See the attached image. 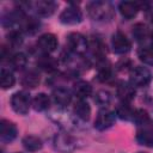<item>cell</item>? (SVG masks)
I'll return each mask as SVG.
<instances>
[{
  "label": "cell",
  "instance_id": "cell-1",
  "mask_svg": "<svg viewBox=\"0 0 153 153\" xmlns=\"http://www.w3.org/2000/svg\"><path fill=\"white\" fill-rule=\"evenodd\" d=\"M32 104L30 94L25 91H18L11 97V106L14 112L19 115H26L29 112L30 105Z\"/></svg>",
  "mask_w": 153,
  "mask_h": 153
},
{
  "label": "cell",
  "instance_id": "cell-2",
  "mask_svg": "<svg viewBox=\"0 0 153 153\" xmlns=\"http://www.w3.org/2000/svg\"><path fill=\"white\" fill-rule=\"evenodd\" d=\"M129 80L133 86L137 87H143L147 86L151 80H152V73L148 68L142 67V66H136L134 67L130 73H129Z\"/></svg>",
  "mask_w": 153,
  "mask_h": 153
},
{
  "label": "cell",
  "instance_id": "cell-3",
  "mask_svg": "<svg viewBox=\"0 0 153 153\" xmlns=\"http://www.w3.org/2000/svg\"><path fill=\"white\" fill-rule=\"evenodd\" d=\"M68 49L74 54H84L88 48V42L85 36L79 32H71L66 38Z\"/></svg>",
  "mask_w": 153,
  "mask_h": 153
},
{
  "label": "cell",
  "instance_id": "cell-4",
  "mask_svg": "<svg viewBox=\"0 0 153 153\" xmlns=\"http://www.w3.org/2000/svg\"><path fill=\"white\" fill-rule=\"evenodd\" d=\"M87 12L94 20H105L111 17V7L109 4L103 1H93L88 4Z\"/></svg>",
  "mask_w": 153,
  "mask_h": 153
},
{
  "label": "cell",
  "instance_id": "cell-5",
  "mask_svg": "<svg viewBox=\"0 0 153 153\" xmlns=\"http://www.w3.org/2000/svg\"><path fill=\"white\" fill-rule=\"evenodd\" d=\"M111 47L114 53L123 55L130 50L131 43L122 31H116L111 37Z\"/></svg>",
  "mask_w": 153,
  "mask_h": 153
},
{
  "label": "cell",
  "instance_id": "cell-6",
  "mask_svg": "<svg viewBox=\"0 0 153 153\" xmlns=\"http://www.w3.org/2000/svg\"><path fill=\"white\" fill-rule=\"evenodd\" d=\"M60 22L66 25H75L82 20V13L76 6L66 7L60 14Z\"/></svg>",
  "mask_w": 153,
  "mask_h": 153
},
{
  "label": "cell",
  "instance_id": "cell-7",
  "mask_svg": "<svg viewBox=\"0 0 153 153\" xmlns=\"http://www.w3.org/2000/svg\"><path fill=\"white\" fill-rule=\"evenodd\" d=\"M116 112L109 110H100L94 120V128L97 130H106L115 123Z\"/></svg>",
  "mask_w": 153,
  "mask_h": 153
},
{
  "label": "cell",
  "instance_id": "cell-8",
  "mask_svg": "<svg viewBox=\"0 0 153 153\" xmlns=\"http://www.w3.org/2000/svg\"><path fill=\"white\" fill-rule=\"evenodd\" d=\"M57 44H59V41L54 33H43L38 37V39L36 42L37 48L39 50L44 51L45 54L55 51L57 48Z\"/></svg>",
  "mask_w": 153,
  "mask_h": 153
},
{
  "label": "cell",
  "instance_id": "cell-9",
  "mask_svg": "<svg viewBox=\"0 0 153 153\" xmlns=\"http://www.w3.org/2000/svg\"><path fill=\"white\" fill-rule=\"evenodd\" d=\"M136 141L147 147H153V123L142 126L136 131Z\"/></svg>",
  "mask_w": 153,
  "mask_h": 153
},
{
  "label": "cell",
  "instance_id": "cell-10",
  "mask_svg": "<svg viewBox=\"0 0 153 153\" xmlns=\"http://www.w3.org/2000/svg\"><path fill=\"white\" fill-rule=\"evenodd\" d=\"M116 94L117 97L122 100V103H129L135 98V88L130 82H124L121 81L117 84L116 87Z\"/></svg>",
  "mask_w": 153,
  "mask_h": 153
},
{
  "label": "cell",
  "instance_id": "cell-11",
  "mask_svg": "<svg viewBox=\"0 0 153 153\" xmlns=\"http://www.w3.org/2000/svg\"><path fill=\"white\" fill-rule=\"evenodd\" d=\"M18 134V129L17 126L8 121V120H1L0 123V135H1V140L6 141V142H11L16 139Z\"/></svg>",
  "mask_w": 153,
  "mask_h": 153
},
{
  "label": "cell",
  "instance_id": "cell-12",
  "mask_svg": "<svg viewBox=\"0 0 153 153\" xmlns=\"http://www.w3.org/2000/svg\"><path fill=\"white\" fill-rule=\"evenodd\" d=\"M54 145H55L56 149L68 152L75 147V141L72 136H69L67 134H59L54 139Z\"/></svg>",
  "mask_w": 153,
  "mask_h": 153
},
{
  "label": "cell",
  "instance_id": "cell-13",
  "mask_svg": "<svg viewBox=\"0 0 153 153\" xmlns=\"http://www.w3.org/2000/svg\"><path fill=\"white\" fill-rule=\"evenodd\" d=\"M118 10H120V13L122 14L123 18L133 19L140 10V4L134 2V1H122L118 6Z\"/></svg>",
  "mask_w": 153,
  "mask_h": 153
},
{
  "label": "cell",
  "instance_id": "cell-14",
  "mask_svg": "<svg viewBox=\"0 0 153 153\" xmlns=\"http://www.w3.org/2000/svg\"><path fill=\"white\" fill-rule=\"evenodd\" d=\"M53 99L60 106H67L72 100V93L66 87H56L53 91Z\"/></svg>",
  "mask_w": 153,
  "mask_h": 153
},
{
  "label": "cell",
  "instance_id": "cell-15",
  "mask_svg": "<svg viewBox=\"0 0 153 153\" xmlns=\"http://www.w3.org/2000/svg\"><path fill=\"white\" fill-rule=\"evenodd\" d=\"M73 92L78 98L84 99L92 94V86L86 80H78L73 85Z\"/></svg>",
  "mask_w": 153,
  "mask_h": 153
},
{
  "label": "cell",
  "instance_id": "cell-16",
  "mask_svg": "<svg viewBox=\"0 0 153 153\" xmlns=\"http://www.w3.org/2000/svg\"><path fill=\"white\" fill-rule=\"evenodd\" d=\"M56 7H57V5L54 1H44L43 0V1L35 2V10H36L37 14L41 17H50L55 12Z\"/></svg>",
  "mask_w": 153,
  "mask_h": 153
},
{
  "label": "cell",
  "instance_id": "cell-17",
  "mask_svg": "<svg viewBox=\"0 0 153 153\" xmlns=\"http://www.w3.org/2000/svg\"><path fill=\"white\" fill-rule=\"evenodd\" d=\"M73 111H74V115L79 120H81V121H88V118L91 116V108H90L88 103L85 102V100H82V99L78 100L74 104Z\"/></svg>",
  "mask_w": 153,
  "mask_h": 153
},
{
  "label": "cell",
  "instance_id": "cell-18",
  "mask_svg": "<svg viewBox=\"0 0 153 153\" xmlns=\"http://www.w3.org/2000/svg\"><path fill=\"white\" fill-rule=\"evenodd\" d=\"M39 80H41L39 79V74L36 71H32L31 69V71H29V72H26V73L23 74L20 82L26 88H35L36 86H38Z\"/></svg>",
  "mask_w": 153,
  "mask_h": 153
},
{
  "label": "cell",
  "instance_id": "cell-19",
  "mask_svg": "<svg viewBox=\"0 0 153 153\" xmlns=\"http://www.w3.org/2000/svg\"><path fill=\"white\" fill-rule=\"evenodd\" d=\"M23 146L29 152H37L42 148V140L35 135H26L23 137Z\"/></svg>",
  "mask_w": 153,
  "mask_h": 153
},
{
  "label": "cell",
  "instance_id": "cell-20",
  "mask_svg": "<svg viewBox=\"0 0 153 153\" xmlns=\"http://www.w3.org/2000/svg\"><path fill=\"white\" fill-rule=\"evenodd\" d=\"M32 106L36 111H45L50 106V99L45 93H38L32 99Z\"/></svg>",
  "mask_w": 153,
  "mask_h": 153
},
{
  "label": "cell",
  "instance_id": "cell-21",
  "mask_svg": "<svg viewBox=\"0 0 153 153\" xmlns=\"http://www.w3.org/2000/svg\"><path fill=\"white\" fill-rule=\"evenodd\" d=\"M37 65L39 68H42L45 72H53L57 68V61L54 57L48 56V55L39 56V59L37 60Z\"/></svg>",
  "mask_w": 153,
  "mask_h": 153
},
{
  "label": "cell",
  "instance_id": "cell-22",
  "mask_svg": "<svg viewBox=\"0 0 153 153\" xmlns=\"http://www.w3.org/2000/svg\"><path fill=\"white\" fill-rule=\"evenodd\" d=\"M14 82H16V78H14L13 73L10 69L1 68V72H0V84H1V87L4 90L11 88L14 85Z\"/></svg>",
  "mask_w": 153,
  "mask_h": 153
},
{
  "label": "cell",
  "instance_id": "cell-23",
  "mask_svg": "<svg viewBox=\"0 0 153 153\" xmlns=\"http://www.w3.org/2000/svg\"><path fill=\"white\" fill-rule=\"evenodd\" d=\"M8 61H10V65H11L14 69L19 71V69H23V68L26 66V63H27V57H26V55H25L24 53H16L14 55H12V56L8 59Z\"/></svg>",
  "mask_w": 153,
  "mask_h": 153
},
{
  "label": "cell",
  "instance_id": "cell-24",
  "mask_svg": "<svg viewBox=\"0 0 153 153\" xmlns=\"http://www.w3.org/2000/svg\"><path fill=\"white\" fill-rule=\"evenodd\" d=\"M133 114H134V109H131L128 103H121L116 108V116H118L121 120L131 121Z\"/></svg>",
  "mask_w": 153,
  "mask_h": 153
},
{
  "label": "cell",
  "instance_id": "cell-25",
  "mask_svg": "<svg viewBox=\"0 0 153 153\" xmlns=\"http://www.w3.org/2000/svg\"><path fill=\"white\" fill-rule=\"evenodd\" d=\"M131 121L139 126V127H142V126H146L149 123V116H148V112L143 109H135L134 110V114H133V118Z\"/></svg>",
  "mask_w": 153,
  "mask_h": 153
},
{
  "label": "cell",
  "instance_id": "cell-26",
  "mask_svg": "<svg viewBox=\"0 0 153 153\" xmlns=\"http://www.w3.org/2000/svg\"><path fill=\"white\" fill-rule=\"evenodd\" d=\"M148 29H147V26L145 25V24H142V23H137V24H135L134 25V27H133V36H134V38L136 39V41H139V42H141V41H145L147 37H148Z\"/></svg>",
  "mask_w": 153,
  "mask_h": 153
},
{
  "label": "cell",
  "instance_id": "cell-27",
  "mask_svg": "<svg viewBox=\"0 0 153 153\" xmlns=\"http://www.w3.org/2000/svg\"><path fill=\"white\" fill-rule=\"evenodd\" d=\"M137 57L143 63L153 66V49L152 48H147V47L140 48L137 50Z\"/></svg>",
  "mask_w": 153,
  "mask_h": 153
},
{
  "label": "cell",
  "instance_id": "cell-28",
  "mask_svg": "<svg viewBox=\"0 0 153 153\" xmlns=\"http://www.w3.org/2000/svg\"><path fill=\"white\" fill-rule=\"evenodd\" d=\"M94 102L100 106H106L111 102V93L106 90H99L96 92Z\"/></svg>",
  "mask_w": 153,
  "mask_h": 153
},
{
  "label": "cell",
  "instance_id": "cell-29",
  "mask_svg": "<svg viewBox=\"0 0 153 153\" xmlns=\"http://www.w3.org/2000/svg\"><path fill=\"white\" fill-rule=\"evenodd\" d=\"M98 80L102 81V82H105V81H109L111 78H112V71L109 66H105V65H102L98 69V75H97Z\"/></svg>",
  "mask_w": 153,
  "mask_h": 153
},
{
  "label": "cell",
  "instance_id": "cell-30",
  "mask_svg": "<svg viewBox=\"0 0 153 153\" xmlns=\"http://www.w3.org/2000/svg\"><path fill=\"white\" fill-rule=\"evenodd\" d=\"M7 39H8V43L13 47H17V45H20L22 42H23V38H22V35L18 30H12L8 35H7Z\"/></svg>",
  "mask_w": 153,
  "mask_h": 153
},
{
  "label": "cell",
  "instance_id": "cell-31",
  "mask_svg": "<svg viewBox=\"0 0 153 153\" xmlns=\"http://www.w3.org/2000/svg\"><path fill=\"white\" fill-rule=\"evenodd\" d=\"M127 63L129 65L130 62L128 60H126V62H124V60H122V61H120L117 63V67H120V69H127Z\"/></svg>",
  "mask_w": 153,
  "mask_h": 153
},
{
  "label": "cell",
  "instance_id": "cell-32",
  "mask_svg": "<svg viewBox=\"0 0 153 153\" xmlns=\"http://www.w3.org/2000/svg\"><path fill=\"white\" fill-rule=\"evenodd\" d=\"M149 10V14H151V19H152V22H153V8H148Z\"/></svg>",
  "mask_w": 153,
  "mask_h": 153
},
{
  "label": "cell",
  "instance_id": "cell-33",
  "mask_svg": "<svg viewBox=\"0 0 153 153\" xmlns=\"http://www.w3.org/2000/svg\"><path fill=\"white\" fill-rule=\"evenodd\" d=\"M151 44H152V47H151V48L153 49V35H152V42H151Z\"/></svg>",
  "mask_w": 153,
  "mask_h": 153
},
{
  "label": "cell",
  "instance_id": "cell-34",
  "mask_svg": "<svg viewBox=\"0 0 153 153\" xmlns=\"http://www.w3.org/2000/svg\"><path fill=\"white\" fill-rule=\"evenodd\" d=\"M137 153H143V152H137Z\"/></svg>",
  "mask_w": 153,
  "mask_h": 153
},
{
  "label": "cell",
  "instance_id": "cell-35",
  "mask_svg": "<svg viewBox=\"0 0 153 153\" xmlns=\"http://www.w3.org/2000/svg\"><path fill=\"white\" fill-rule=\"evenodd\" d=\"M16 153H19V152H16Z\"/></svg>",
  "mask_w": 153,
  "mask_h": 153
}]
</instances>
